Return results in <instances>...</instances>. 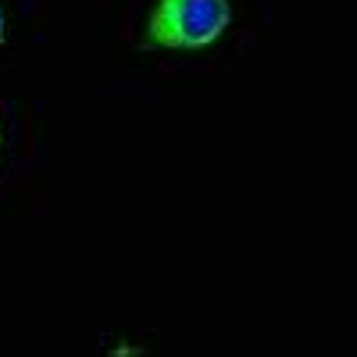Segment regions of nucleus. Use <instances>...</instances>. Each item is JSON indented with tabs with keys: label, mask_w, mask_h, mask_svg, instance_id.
I'll list each match as a JSON object with an SVG mask.
<instances>
[{
	"label": "nucleus",
	"mask_w": 357,
	"mask_h": 357,
	"mask_svg": "<svg viewBox=\"0 0 357 357\" xmlns=\"http://www.w3.org/2000/svg\"><path fill=\"white\" fill-rule=\"evenodd\" d=\"M229 18V0H161L146 22V43L161 50H200L225 33Z\"/></svg>",
	"instance_id": "nucleus-1"
},
{
	"label": "nucleus",
	"mask_w": 357,
	"mask_h": 357,
	"mask_svg": "<svg viewBox=\"0 0 357 357\" xmlns=\"http://www.w3.org/2000/svg\"><path fill=\"white\" fill-rule=\"evenodd\" d=\"M0 40H4V8H0Z\"/></svg>",
	"instance_id": "nucleus-2"
}]
</instances>
